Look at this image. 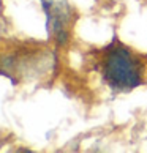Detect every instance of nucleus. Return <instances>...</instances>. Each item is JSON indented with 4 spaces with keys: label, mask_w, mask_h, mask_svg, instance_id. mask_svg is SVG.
Here are the masks:
<instances>
[{
    "label": "nucleus",
    "mask_w": 147,
    "mask_h": 153,
    "mask_svg": "<svg viewBox=\"0 0 147 153\" xmlns=\"http://www.w3.org/2000/svg\"><path fill=\"white\" fill-rule=\"evenodd\" d=\"M143 62L123 44L108 49L103 60V77L106 84L119 92H128L143 84Z\"/></svg>",
    "instance_id": "1"
},
{
    "label": "nucleus",
    "mask_w": 147,
    "mask_h": 153,
    "mask_svg": "<svg viewBox=\"0 0 147 153\" xmlns=\"http://www.w3.org/2000/svg\"><path fill=\"white\" fill-rule=\"evenodd\" d=\"M43 11L46 14V29L51 38L63 46L70 39L75 11L68 0H41Z\"/></svg>",
    "instance_id": "2"
}]
</instances>
